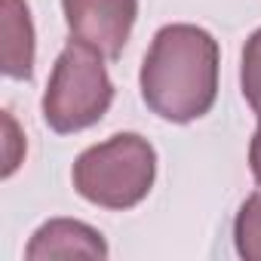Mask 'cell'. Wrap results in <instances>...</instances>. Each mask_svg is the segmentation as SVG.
<instances>
[{
    "label": "cell",
    "mask_w": 261,
    "mask_h": 261,
    "mask_svg": "<svg viewBox=\"0 0 261 261\" xmlns=\"http://www.w3.org/2000/svg\"><path fill=\"white\" fill-rule=\"evenodd\" d=\"M28 261H46V258H108V243L101 233L83 221L74 218H53L40 224L25 249Z\"/></svg>",
    "instance_id": "5b68a950"
},
{
    "label": "cell",
    "mask_w": 261,
    "mask_h": 261,
    "mask_svg": "<svg viewBox=\"0 0 261 261\" xmlns=\"http://www.w3.org/2000/svg\"><path fill=\"white\" fill-rule=\"evenodd\" d=\"M240 86L243 98L255 114H261V28L246 40L243 46V65H240Z\"/></svg>",
    "instance_id": "ba28073f"
},
{
    "label": "cell",
    "mask_w": 261,
    "mask_h": 261,
    "mask_svg": "<svg viewBox=\"0 0 261 261\" xmlns=\"http://www.w3.org/2000/svg\"><path fill=\"white\" fill-rule=\"evenodd\" d=\"M249 169H252V178L261 185V114H258V129L249 145Z\"/></svg>",
    "instance_id": "9c48e42d"
},
{
    "label": "cell",
    "mask_w": 261,
    "mask_h": 261,
    "mask_svg": "<svg viewBox=\"0 0 261 261\" xmlns=\"http://www.w3.org/2000/svg\"><path fill=\"white\" fill-rule=\"evenodd\" d=\"M62 10L74 40L117 59L136 28L139 0H62Z\"/></svg>",
    "instance_id": "277c9868"
},
{
    "label": "cell",
    "mask_w": 261,
    "mask_h": 261,
    "mask_svg": "<svg viewBox=\"0 0 261 261\" xmlns=\"http://www.w3.org/2000/svg\"><path fill=\"white\" fill-rule=\"evenodd\" d=\"M145 105L169 123L206 117L218 95V40L197 25H166L154 34L139 74Z\"/></svg>",
    "instance_id": "6da1fadb"
},
{
    "label": "cell",
    "mask_w": 261,
    "mask_h": 261,
    "mask_svg": "<svg viewBox=\"0 0 261 261\" xmlns=\"http://www.w3.org/2000/svg\"><path fill=\"white\" fill-rule=\"evenodd\" d=\"M77 194L101 209L139 206L157 178V151L139 133H117L101 145L86 148L74 163Z\"/></svg>",
    "instance_id": "7a4b0ae2"
},
{
    "label": "cell",
    "mask_w": 261,
    "mask_h": 261,
    "mask_svg": "<svg viewBox=\"0 0 261 261\" xmlns=\"http://www.w3.org/2000/svg\"><path fill=\"white\" fill-rule=\"evenodd\" d=\"M233 243L240 258L261 261V191L252 194L233 218Z\"/></svg>",
    "instance_id": "52a82bcc"
},
{
    "label": "cell",
    "mask_w": 261,
    "mask_h": 261,
    "mask_svg": "<svg viewBox=\"0 0 261 261\" xmlns=\"http://www.w3.org/2000/svg\"><path fill=\"white\" fill-rule=\"evenodd\" d=\"M114 101V83L105 56L80 40H71L49 74L43 92V120L53 133L71 136L95 126Z\"/></svg>",
    "instance_id": "3957f363"
},
{
    "label": "cell",
    "mask_w": 261,
    "mask_h": 261,
    "mask_svg": "<svg viewBox=\"0 0 261 261\" xmlns=\"http://www.w3.org/2000/svg\"><path fill=\"white\" fill-rule=\"evenodd\" d=\"M4 74L13 80L34 74V25L25 0H4Z\"/></svg>",
    "instance_id": "8992f818"
}]
</instances>
